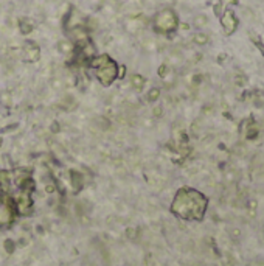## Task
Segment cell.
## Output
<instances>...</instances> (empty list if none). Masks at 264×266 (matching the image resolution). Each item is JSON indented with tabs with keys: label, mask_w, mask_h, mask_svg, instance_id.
<instances>
[{
	"label": "cell",
	"mask_w": 264,
	"mask_h": 266,
	"mask_svg": "<svg viewBox=\"0 0 264 266\" xmlns=\"http://www.w3.org/2000/svg\"><path fill=\"white\" fill-rule=\"evenodd\" d=\"M208 199L205 195L194 188H180L174 196V201L171 204V212L188 221H201L207 212Z\"/></svg>",
	"instance_id": "cell-1"
},
{
	"label": "cell",
	"mask_w": 264,
	"mask_h": 266,
	"mask_svg": "<svg viewBox=\"0 0 264 266\" xmlns=\"http://www.w3.org/2000/svg\"><path fill=\"white\" fill-rule=\"evenodd\" d=\"M152 25H154V30L160 34H170L173 31H176L177 27H179V17L177 14L166 8V9H162L159 11L155 16H154V20H152Z\"/></svg>",
	"instance_id": "cell-2"
},
{
	"label": "cell",
	"mask_w": 264,
	"mask_h": 266,
	"mask_svg": "<svg viewBox=\"0 0 264 266\" xmlns=\"http://www.w3.org/2000/svg\"><path fill=\"white\" fill-rule=\"evenodd\" d=\"M95 75H96V80L101 83V86L104 87H109L117 78H118V65L115 61L109 62L107 65L101 67V69H96L95 70Z\"/></svg>",
	"instance_id": "cell-3"
},
{
	"label": "cell",
	"mask_w": 264,
	"mask_h": 266,
	"mask_svg": "<svg viewBox=\"0 0 264 266\" xmlns=\"http://www.w3.org/2000/svg\"><path fill=\"white\" fill-rule=\"evenodd\" d=\"M16 204L9 196H3L0 202V227H6L16 220Z\"/></svg>",
	"instance_id": "cell-4"
},
{
	"label": "cell",
	"mask_w": 264,
	"mask_h": 266,
	"mask_svg": "<svg viewBox=\"0 0 264 266\" xmlns=\"http://www.w3.org/2000/svg\"><path fill=\"white\" fill-rule=\"evenodd\" d=\"M221 25L225 31V34H231L235 33V30L238 28V19L235 16V13L231 9H227L222 16H221Z\"/></svg>",
	"instance_id": "cell-5"
},
{
	"label": "cell",
	"mask_w": 264,
	"mask_h": 266,
	"mask_svg": "<svg viewBox=\"0 0 264 266\" xmlns=\"http://www.w3.org/2000/svg\"><path fill=\"white\" fill-rule=\"evenodd\" d=\"M41 58V48L33 41H28L23 47V59L27 62H36Z\"/></svg>",
	"instance_id": "cell-6"
},
{
	"label": "cell",
	"mask_w": 264,
	"mask_h": 266,
	"mask_svg": "<svg viewBox=\"0 0 264 266\" xmlns=\"http://www.w3.org/2000/svg\"><path fill=\"white\" fill-rule=\"evenodd\" d=\"M28 179H31V171L27 168H16L13 171V184L16 187H20L23 182H27Z\"/></svg>",
	"instance_id": "cell-7"
},
{
	"label": "cell",
	"mask_w": 264,
	"mask_h": 266,
	"mask_svg": "<svg viewBox=\"0 0 264 266\" xmlns=\"http://www.w3.org/2000/svg\"><path fill=\"white\" fill-rule=\"evenodd\" d=\"M114 59L109 56V55H96V56H93L92 59H89V65L92 67V69H101V67H104V65H107L109 62H112Z\"/></svg>",
	"instance_id": "cell-8"
},
{
	"label": "cell",
	"mask_w": 264,
	"mask_h": 266,
	"mask_svg": "<svg viewBox=\"0 0 264 266\" xmlns=\"http://www.w3.org/2000/svg\"><path fill=\"white\" fill-rule=\"evenodd\" d=\"M13 187V171L0 170V188L2 191H9Z\"/></svg>",
	"instance_id": "cell-9"
},
{
	"label": "cell",
	"mask_w": 264,
	"mask_h": 266,
	"mask_svg": "<svg viewBox=\"0 0 264 266\" xmlns=\"http://www.w3.org/2000/svg\"><path fill=\"white\" fill-rule=\"evenodd\" d=\"M70 180H72V187L75 188V191H79L83 188V185H84V176L79 171L72 170L70 171Z\"/></svg>",
	"instance_id": "cell-10"
},
{
	"label": "cell",
	"mask_w": 264,
	"mask_h": 266,
	"mask_svg": "<svg viewBox=\"0 0 264 266\" xmlns=\"http://www.w3.org/2000/svg\"><path fill=\"white\" fill-rule=\"evenodd\" d=\"M58 50H59L61 53H64V55H70V53H73L75 45H73V42L64 39V41H59V42H58Z\"/></svg>",
	"instance_id": "cell-11"
},
{
	"label": "cell",
	"mask_w": 264,
	"mask_h": 266,
	"mask_svg": "<svg viewBox=\"0 0 264 266\" xmlns=\"http://www.w3.org/2000/svg\"><path fill=\"white\" fill-rule=\"evenodd\" d=\"M19 28H20V33L22 34H30L33 31V22L28 20V19H20L19 20Z\"/></svg>",
	"instance_id": "cell-12"
},
{
	"label": "cell",
	"mask_w": 264,
	"mask_h": 266,
	"mask_svg": "<svg viewBox=\"0 0 264 266\" xmlns=\"http://www.w3.org/2000/svg\"><path fill=\"white\" fill-rule=\"evenodd\" d=\"M145 83H146V80L141 76V75H132L131 76V84L134 89H137V90H141V89L145 87Z\"/></svg>",
	"instance_id": "cell-13"
},
{
	"label": "cell",
	"mask_w": 264,
	"mask_h": 266,
	"mask_svg": "<svg viewBox=\"0 0 264 266\" xmlns=\"http://www.w3.org/2000/svg\"><path fill=\"white\" fill-rule=\"evenodd\" d=\"M0 103H2V106L9 107L13 104V95L9 92H2L0 93Z\"/></svg>",
	"instance_id": "cell-14"
},
{
	"label": "cell",
	"mask_w": 264,
	"mask_h": 266,
	"mask_svg": "<svg viewBox=\"0 0 264 266\" xmlns=\"http://www.w3.org/2000/svg\"><path fill=\"white\" fill-rule=\"evenodd\" d=\"M193 41H194L197 45H205L207 42H208V36L204 34V33H196L194 38H193Z\"/></svg>",
	"instance_id": "cell-15"
},
{
	"label": "cell",
	"mask_w": 264,
	"mask_h": 266,
	"mask_svg": "<svg viewBox=\"0 0 264 266\" xmlns=\"http://www.w3.org/2000/svg\"><path fill=\"white\" fill-rule=\"evenodd\" d=\"M160 98V89L159 87H152L148 92V101H157Z\"/></svg>",
	"instance_id": "cell-16"
},
{
	"label": "cell",
	"mask_w": 264,
	"mask_h": 266,
	"mask_svg": "<svg viewBox=\"0 0 264 266\" xmlns=\"http://www.w3.org/2000/svg\"><path fill=\"white\" fill-rule=\"evenodd\" d=\"M207 17L205 16H197L196 19H194V25L196 27H204V25H207Z\"/></svg>",
	"instance_id": "cell-17"
},
{
	"label": "cell",
	"mask_w": 264,
	"mask_h": 266,
	"mask_svg": "<svg viewBox=\"0 0 264 266\" xmlns=\"http://www.w3.org/2000/svg\"><path fill=\"white\" fill-rule=\"evenodd\" d=\"M14 129H17V123H11L9 126H5V128H2V134H6V133H11V131H14Z\"/></svg>",
	"instance_id": "cell-18"
},
{
	"label": "cell",
	"mask_w": 264,
	"mask_h": 266,
	"mask_svg": "<svg viewBox=\"0 0 264 266\" xmlns=\"http://www.w3.org/2000/svg\"><path fill=\"white\" fill-rule=\"evenodd\" d=\"M250 36H252V41H253V44H255V45H258V47H260V50L263 51V55H264V47L261 45V41H260V38H258V36H255L253 33H252Z\"/></svg>",
	"instance_id": "cell-19"
},
{
	"label": "cell",
	"mask_w": 264,
	"mask_h": 266,
	"mask_svg": "<svg viewBox=\"0 0 264 266\" xmlns=\"http://www.w3.org/2000/svg\"><path fill=\"white\" fill-rule=\"evenodd\" d=\"M166 73H168V65H165V64L160 65V67H159V76H160V78H165Z\"/></svg>",
	"instance_id": "cell-20"
},
{
	"label": "cell",
	"mask_w": 264,
	"mask_h": 266,
	"mask_svg": "<svg viewBox=\"0 0 264 266\" xmlns=\"http://www.w3.org/2000/svg\"><path fill=\"white\" fill-rule=\"evenodd\" d=\"M258 135V129L256 128H250L249 133H247V138H255Z\"/></svg>",
	"instance_id": "cell-21"
},
{
	"label": "cell",
	"mask_w": 264,
	"mask_h": 266,
	"mask_svg": "<svg viewBox=\"0 0 264 266\" xmlns=\"http://www.w3.org/2000/svg\"><path fill=\"white\" fill-rule=\"evenodd\" d=\"M45 190H47V193H54L56 191V185L51 182V184H47L45 185Z\"/></svg>",
	"instance_id": "cell-22"
},
{
	"label": "cell",
	"mask_w": 264,
	"mask_h": 266,
	"mask_svg": "<svg viewBox=\"0 0 264 266\" xmlns=\"http://www.w3.org/2000/svg\"><path fill=\"white\" fill-rule=\"evenodd\" d=\"M152 114H154V117H160V115H162V107H160V106H157V107H154V111H152Z\"/></svg>",
	"instance_id": "cell-23"
},
{
	"label": "cell",
	"mask_w": 264,
	"mask_h": 266,
	"mask_svg": "<svg viewBox=\"0 0 264 266\" xmlns=\"http://www.w3.org/2000/svg\"><path fill=\"white\" fill-rule=\"evenodd\" d=\"M5 246H6V251H8V252H13V241H11V240H6V241H5Z\"/></svg>",
	"instance_id": "cell-24"
},
{
	"label": "cell",
	"mask_w": 264,
	"mask_h": 266,
	"mask_svg": "<svg viewBox=\"0 0 264 266\" xmlns=\"http://www.w3.org/2000/svg\"><path fill=\"white\" fill-rule=\"evenodd\" d=\"M124 70H126L124 65H120V67H118V78H123V76H124Z\"/></svg>",
	"instance_id": "cell-25"
},
{
	"label": "cell",
	"mask_w": 264,
	"mask_h": 266,
	"mask_svg": "<svg viewBox=\"0 0 264 266\" xmlns=\"http://www.w3.org/2000/svg\"><path fill=\"white\" fill-rule=\"evenodd\" d=\"M59 129H61V128H59V123H58V122H54V123H53V126H51V131H53V133H59Z\"/></svg>",
	"instance_id": "cell-26"
},
{
	"label": "cell",
	"mask_w": 264,
	"mask_h": 266,
	"mask_svg": "<svg viewBox=\"0 0 264 266\" xmlns=\"http://www.w3.org/2000/svg\"><path fill=\"white\" fill-rule=\"evenodd\" d=\"M2 199H3V191H2V188H0V202H2Z\"/></svg>",
	"instance_id": "cell-27"
},
{
	"label": "cell",
	"mask_w": 264,
	"mask_h": 266,
	"mask_svg": "<svg viewBox=\"0 0 264 266\" xmlns=\"http://www.w3.org/2000/svg\"><path fill=\"white\" fill-rule=\"evenodd\" d=\"M3 145V138H2V135H0V146Z\"/></svg>",
	"instance_id": "cell-28"
}]
</instances>
